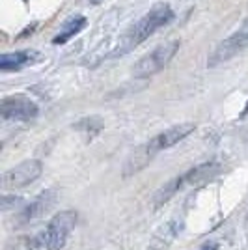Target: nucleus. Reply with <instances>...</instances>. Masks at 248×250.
Listing matches in <instances>:
<instances>
[{"instance_id":"1","label":"nucleus","mask_w":248,"mask_h":250,"mask_svg":"<svg viewBox=\"0 0 248 250\" xmlns=\"http://www.w3.org/2000/svg\"><path fill=\"white\" fill-rule=\"evenodd\" d=\"M172 19H174V10L170 8V4H165V2L155 4L151 10L145 15H142L129 30L125 32L124 42H122V52H129L131 49L138 47L149 36H153L159 28L166 26Z\"/></svg>"},{"instance_id":"2","label":"nucleus","mask_w":248,"mask_h":250,"mask_svg":"<svg viewBox=\"0 0 248 250\" xmlns=\"http://www.w3.org/2000/svg\"><path fill=\"white\" fill-rule=\"evenodd\" d=\"M179 51V42L172 40V42H166L163 45H157L151 52H147L145 56H142L138 62H136L133 75L136 79H149L157 75L159 71H163L168 63L172 62V58L176 56V52Z\"/></svg>"},{"instance_id":"3","label":"nucleus","mask_w":248,"mask_h":250,"mask_svg":"<svg viewBox=\"0 0 248 250\" xmlns=\"http://www.w3.org/2000/svg\"><path fill=\"white\" fill-rule=\"evenodd\" d=\"M77 211H62L49 222V226L40 231L47 250H60L67 243V237L77 226Z\"/></svg>"},{"instance_id":"4","label":"nucleus","mask_w":248,"mask_h":250,"mask_svg":"<svg viewBox=\"0 0 248 250\" xmlns=\"http://www.w3.org/2000/svg\"><path fill=\"white\" fill-rule=\"evenodd\" d=\"M247 45H248V17L231 36H227L226 40H222L211 51L209 58H207V65L209 67H217L220 63L227 62L229 58H233L235 54H239V52L243 51Z\"/></svg>"},{"instance_id":"5","label":"nucleus","mask_w":248,"mask_h":250,"mask_svg":"<svg viewBox=\"0 0 248 250\" xmlns=\"http://www.w3.org/2000/svg\"><path fill=\"white\" fill-rule=\"evenodd\" d=\"M41 163L30 159V161H24L17 167L10 168L8 172H4V176L0 179L2 188H21L34 183L38 177L41 176Z\"/></svg>"},{"instance_id":"6","label":"nucleus","mask_w":248,"mask_h":250,"mask_svg":"<svg viewBox=\"0 0 248 250\" xmlns=\"http://www.w3.org/2000/svg\"><path fill=\"white\" fill-rule=\"evenodd\" d=\"M40 112L38 104L24 95H11L4 97L0 103V114L4 120H15V122H28L34 120Z\"/></svg>"},{"instance_id":"7","label":"nucleus","mask_w":248,"mask_h":250,"mask_svg":"<svg viewBox=\"0 0 248 250\" xmlns=\"http://www.w3.org/2000/svg\"><path fill=\"white\" fill-rule=\"evenodd\" d=\"M54 202H56V190H54V188L43 190L41 194H38V196L32 200L30 204H26L24 209L19 213V217H17V226H26V224H30L34 220L41 219L43 215L54 206Z\"/></svg>"},{"instance_id":"8","label":"nucleus","mask_w":248,"mask_h":250,"mask_svg":"<svg viewBox=\"0 0 248 250\" xmlns=\"http://www.w3.org/2000/svg\"><path fill=\"white\" fill-rule=\"evenodd\" d=\"M194 129H196V125L194 124L172 125V127H168L166 131H163V133H159L157 136H153V138H151L149 142H145V144H147V147L157 155L159 151H163V149H168V147L179 144V142H181L183 138H186Z\"/></svg>"},{"instance_id":"9","label":"nucleus","mask_w":248,"mask_h":250,"mask_svg":"<svg viewBox=\"0 0 248 250\" xmlns=\"http://www.w3.org/2000/svg\"><path fill=\"white\" fill-rule=\"evenodd\" d=\"M218 172H220V165H218L217 161H209V163H202L198 167L186 170L185 174L177 176V181H179V187L181 188L186 187V185H200V183H204L207 179L215 177Z\"/></svg>"},{"instance_id":"10","label":"nucleus","mask_w":248,"mask_h":250,"mask_svg":"<svg viewBox=\"0 0 248 250\" xmlns=\"http://www.w3.org/2000/svg\"><path fill=\"white\" fill-rule=\"evenodd\" d=\"M38 51H17V52H4L0 56V69L2 71H19L26 65H32L40 60Z\"/></svg>"},{"instance_id":"11","label":"nucleus","mask_w":248,"mask_h":250,"mask_svg":"<svg viewBox=\"0 0 248 250\" xmlns=\"http://www.w3.org/2000/svg\"><path fill=\"white\" fill-rule=\"evenodd\" d=\"M179 229H181V219H179V217L170 219L165 226H161V228L157 229L155 237L151 239V247L155 250H161V249H165V247H168V245L177 237Z\"/></svg>"},{"instance_id":"12","label":"nucleus","mask_w":248,"mask_h":250,"mask_svg":"<svg viewBox=\"0 0 248 250\" xmlns=\"http://www.w3.org/2000/svg\"><path fill=\"white\" fill-rule=\"evenodd\" d=\"M153 157H155V153L147 147V144L140 146L133 155L127 159L125 168H124V174L125 176H133V174H136V172H140V170H142V168H144L145 165L153 159Z\"/></svg>"},{"instance_id":"13","label":"nucleus","mask_w":248,"mask_h":250,"mask_svg":"<svg viewBox=\"0 0 248 250\" xmlns=\"http://www.w3.org/2000/svg\"><path fill=\"white\" fill-rule=\"evenodd\" d=\"M84 26H86V17H83V15H77V17L67 19V21L63 22L62 30L58 32L56 38L52 40V43H54V45H63V43H67L73 36H77L79 32L83 30Z\"/></svg>"},{"instance_id":"14","label":"nucleus","mask_w":248,"mask_h":250,"mask_svg":"<svg viewBox=\"0 0 248 250\" xmlns=\"http://www.w3.org/2000/svg\"><path fill=\"white\" fill-rule=\"evenodd\" d=\"M6 250H47V247L43 245L41 235L38 233L34 237H21V239H17Z\"/></svg>"},{"instance_id":"15","label":"nucleus","mask_w":248,"mask_h":250,"mask_svg":"<svg viewBox=\"0 0 248 250\" xmlns=\"http://www.w3.org/2000/svg\"><path fill=\"white\" fill-rule=\"evenodd\" d=\"M75 129L93 135V133H99V131L103 129V122H101L99 118H95V116H92V118H84V120H81V122L75 124Z\"/></svg>"},{"instance_id":"16","label":"nucleus","mask_w":248,"mask_h":250,"mask_svg":"<svg viewBox=\"0 0 248 250\" xmlns=\"http://www.w3.org/2000/svg\"><path fill=\"white\" fill-rule=\"evenodd\" d=\"M218 249V245L217 243H209V245H204L200 250H217Z\"/></svg>"}]
</instances>
